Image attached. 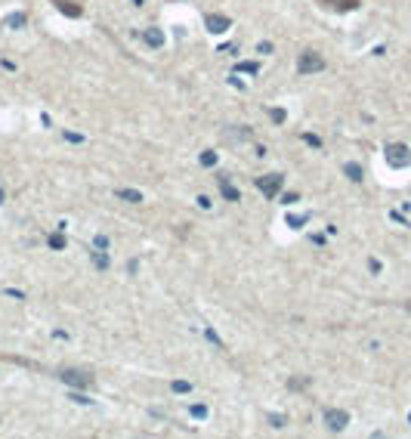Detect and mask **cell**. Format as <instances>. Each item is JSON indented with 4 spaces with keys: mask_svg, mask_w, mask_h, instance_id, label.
I'll return each instance as SVG.
<instances>
[{
    "mask_svg": "<svg viewBox=\"0 0 411 439\" xmlns=\"http://www.w3.org/2000/svg\"><path fill=\"white\" fill-rule=\"evenodd\" d=\"M343 173H346L352 183H362V167L359 164H343Z\"/></svg>",
    "mask_w": 411,
    "mask_h": 439,
    "instance_id": "cell-14",
    "label": "cell"
},
{
    "mask_svg": "<svg viewBox=\"0 0 411 439\" xmlns=\"http://www.w3.org/2000/svg\"><path fill=\"white\" fill-rule=\"evenodd\" d=\"M238 72H248V74H257V72H260V65H257V62H241V65H238Z\"/></svg>",
    "mask_w": 411,
    "mask_h": 439,
    "instance_id": "cell-18",
    "label": "cell"
},
{
    "mask_svg": "<svg viewBox=\"0 0 411 439\" xmlns=\"http://www.w3.org/2000/svg\"><path fill=\"white\" fill-rule=\"evenodd\" d=\"M93 266H96V269H109V254H105V251H93Z\"/></svg>",
    "mask_w": 411,
    "mask_h": 439,
    "instance_id": "cell-12",
    "label": "cell"
},
{
    "mask_svg": "<svg viewBox=\"0 0 411 439\" xmlns=\"http://www.w3.org/2000/svg\"><path fill=\"white\" fill-rule=\"evenodd\" d=\"M303 220H306V217H288V226H294V229H300V223H303Z\"/></svg>",
    "mask_w": 411,
    "mask_h": 439,
    "instance_id": "cell-24",
    "label": "cell"
},
{
    "mask_svg": "<svg viewBox=\"0 0 411 439\" xmlns=\"http://www.w3.org/2000/svg\"><path fill=\"white\" fill-rule=\"evenodd\" d=\"M201 164H204V167H214V164H217V152H204V155H201Z\"/></svg>",
    "mask_w": 411,
    "mask_h": 439,
    "instance_id": "cell-20",
    "label": "cell"
},
{
    "mask_svg": "<svg viewBox=\"0 0 411 439\" xmlns=\"http://www.w3.org/2000/svg\"><path fill=\"white\" fill-rule=\"evenodd\" d=\"M53 3H56L59 9H62L65 16H80V6H77V3H72V0H53Z\"/></svg>",
    "mask_w": 411,
    "mask_h": 439,
    "instance_id": "cell-10",
    "label": "cell"
},
{
    "mask_svg": "<svg viewBox=\"0 0 411 439\" xmlns=\"http://www.w3.org/2000/svg\"><path fill=\"white\" fill-rule=\"evenodd\" d=\"M405 306H408V313H411V300H408V303H405Z\"/></svg>",
    "mask_w": 411,
    "mask_h": 439,
    "instance_id": "cell-29",
    "label": "cell"
},
{
    "mask_svg": "<svg viewBox=\"0 0 411 439\" xmlns=\"http://www.w3.org/2000/svg\"><path fill=\"white\" fill-rule=\"evenodd\" d=\"M130 3H133V6H143V0H130Z\"/></svg>",
    "mask_w": 411,
    "mask_h": 439,
    "instance_id": "cell-28",
    "label": "cell"
},
{
    "mask_svg": "<svg viewBox=\"0 0 411 439\" xmlns=\"http://www.w3.org/2000/svg\"><path fill=\"white\" fill-rule=\"evenodd\" d=\"M303 143H306V146H312V148H319V146H322V140H319L315 133H303Z\"/></svg>",
    "mask_w": 411,
    "mask_h": 439,
    "instance_id": "cell-19",
    "label": "cell"
},
{
    "mask_svg": "<svg viewBox=\"0 0 411 439\" xmlns=\"http://www.w3.org/2000/svg\"><path fill=\"white\" fill-rule=\"evenodd\" d=\"M143 40H146V47H151V50H161V47H164V31H161V28H146Z\"/></svg>",
    "mask_w": 411,
    "mask_h": 439,
    "instance_id": "cell-7",
    "label": "cell"
},
{
    "mask_svg": "<svg viewBox=\"0 0 411 439\" xmlns=\"http://www.w3.org/2000/svg\"><path fill=\"white\" fill-rule=\"evenodd\" d=\"M117 198L127 201V204H139V201H146V198H143V192H136V189H117Z\"/></svg>",
    "mask_w": 411,
    "mask_h": 439,
    "instance_id": "cell-9",
    "label": "cell"
},
{
    "mask_svg": "<svg viewBox=\"0 0 411 439\" xmlns=\"http://www.w3.org/2000/svg\"><path fill=\"white\" fill-rule=\"evenodd\" d=\"M217 183H220V192H223V198H226V201H238V198H241L238 189H235L232 183H229V177H220Z\"/></svg>",
    "mask_w": 411,
    "mask_h": 439,
    "instance_id": "cell-8",
    "label": "cell"
},
{
    "mask_svg": "<svg viewBox=\"0 0 411 439\" xmlns=\"http://www.w3.org/2000/svg\"><path fill=\"white\" fill-rule=\"evenodd\" d=\"M269 424H272V427H285V414H269Z\"/></svg>",
    "mask_w": 411,
    "mask_h": 439,
    "instance_id": "cell-21",
    "label": "cell"
},
{
    "mask_svg": "<svg viewBox=\"0 0 411 439\" xmlns=\"http://www.w3.org/2000/svg\"><path fill=\"white\" fill-rule=\"evenodd\" d=\"M93 248L105 251V248H109V238H105V235H96V238H93Z\"/></svg>",
    "mask_w": 411,
    "mask_h": 439,
    "instance_id": "cell-22",
    "label": "cell"
},
{
    "mask_svg": "<svg viewBox=\"0 0 411 439\" xmlns=\"http://www.w3.org/2000/svg\"><path fill=\"white\" fill-rule=\"evenodd\" d=\"M173 393H192V384H189V380H173Z\"/></svg>",
    "mask_w": 411,
    "mask_h": 439,
    "instance_id": "cell-16",
    "label": "cell"
},
{
    "mask_svg": "<svg viewBox=\"0 0 411 439\" xmlns=\"http://www.w3.org/2000/svg\"><path fill=\"white\" fill-rule=\"evenodd\" d=\"M204 25H207V31H210V34H223V31H229L232 19H229V16H217V13H210V16L204 19Z\"/></svg>",
    "mask_w": 411,
    "mask_h": 439,
    "instance_id": "cell-5",
    "label": "cell"
},
{
    "mask_svg": "<svg viewBox=\"0 0 411 439\" xmlns=\"http://www.w3.org/2000/svg\"><path fill=\"white\" fill-rule=\"evenodd\" d=\"M408 421H411V414H408Z\"/></svg>",
    "mask_w": 411,
    "mask_h": 439,
    "instance_id": "cell-31",
    "label": "cell"
},
{
    "mask_svg": "<svg viewBox=\"0 0 411 439\" xmlns=\"http://www.w3.org/2000/svg\"><path fill=\"white\" fill-rule=\"evenodd\" d=\"M269 118H272L275 124H285V121H288V114H285V109H272V111H269Z\"/></svg>",
    "mask_w": 411,
    "mask_h": 439,
    "instance_id": "cell-17",
    "label": "cell"
},
{
    "mask_svg": "<svg viewBox=\"0 0 411 439\" xmlns=\"http://www.w3.org/2000/svg\"><path fill=\"white\" fill-rule=\"evenodd\" d=\"M59 377H62L68 387H80V390H87V387L93 384V377H87L84 371H62Z\"/></svg>",
    "mask_w": 411,
    "mask_h": 439,
    "instance_id": "cell-6",
    "label": "cell"
},
{
    "mask_svg": "<svg viewBox=\"0 0 411 439\" xmlns=\"http://www.w3.org/2000/svg\"><path fill=\"white\" fill-rule=\"evenodd\" d=\"M0 201H3V189H0Z\"/></svg>",
    "mask_w": 411,
    "mask_h": 439,
    "instance_id": "cell-30",
    "label": "cell"
},
{
    "mask_svg": "<svg viewBox=\"0 0 411 439\" xmlns=\"http://www.w3.org/2000/svg\"><path fill=\"white\" fill-rule=\"evenodd\" d=\"M281 183H285L281 173H266V177H257V189H260L266 198H275V195L281 192Z\"/></svg>",
    "mask_w": 411,
    "mask_h": 439,
    "instance_id": "cell-2",
    "label": "cell"
},
{
    "mask_svg": "<svg viewBox=\"0 0 411 439\" xmlns=\"http://www.w3.org/2000/svg\"><path fill=\"white\" fill-rule=\"evenodd\" d=\"M25 22H28L25 13H9V16H6V28H13V31H16V28H25Z\"/></svg>",
    "mask_w": 411,
    "mask_h": 439,
    "instance_id": "cell-11",
    "label": "cell"
},
{
    "mask_svg": "<svg viewBox=\"0 0 411 439\" xmlns=\"http://www.w3.org/2000/svg\"><path fill=\"white\" fill-rule=\"evenodd\" d=\"M325 68V59L315 50H303L300 53V59H297V72L300 74H315V72H322Z\"/></svg>",
    "mask_w": 411,
    "mask_h": 439,
    "instance_id": "cell-1",
    "label": "cell"
},
{
    "mask_svg": "<svg viewBox=\"0 0 411 439\" xmlns=\"http://www.w3.org/2000/svg\"><path fill=\"white\" fill-rule=\"evenodd\" d=\"M386 161H390L393 167H408V164H411V148L402 146V143L386 146Z\"/></svg>",
    "mask_w": 411,
    "mask_h": 439,
    "instance_id": "cell-3",
    "label": "cell"
},
{
    "mask_svg": "<svg viewBox=\"0 0 411 439\" xmlns=\"http://www.w3.org/2000/svg\"><path fill=\"white\" fill-rule=\"evenodd\" d=\"M281 201H285V204H294V201H297V192H288V195H285V198H281Z\"/></svg>",
    "mask_w": 411,
    "mask_h": 439,
    "instance_id": "cell-26",
    "label": "cell"
},
{
    "mask_svg": "<svg viewBox=\"0 0 411 439\" xmlns=\"http://www.w3.org/2000/svg\"><path fill=\"white\" fill-rule=\"evenodd\" d=\"M192 414L201 421V418H207V408H204V405H192Z\"/></svg>",
    "mask_w": 411,
    "mask_h": 439,
    "instance_id": "cell-23",
    "label": "cell"
},
{
    "mask_svg": "<svg viewBox=\"0 0 411 439\" xmlns=\"http://www.w3.org/2000/svg\"><path fill=\"white\" fill-rule=\"evenodd\" d=\"M46 245H50V248H56V251H62V248H65V238H62V229H59V232H53L50 238H46Z\"/></svg>",
    "mask_w": 411,
    "mask_h": 439,
    "instance_id": "cell-15",
    "label": "cell"
},
{
    "mask_svg": "<svg viewBox=\"0 0 411 439\" xmlns=\"http://www.w3.org/2000/svg\"><path fill=\"white\" fill-rule=\"evenodd\" d=\"M207 340H210V343H220V337H217V331H214V328H207Z\"/></svg>",
    "mask_w": 411,
    "mask_h": 439,
    "instance_id": "cell-27",
    "label": "cell"
},
{
    "mask_svg": "<svg viewBox=\"0 0 411 439\" xmlns=\"http://www.w3.org/2000/svg\"><path fill=\"white\" fill-rule=\"evenodd\" d=\"M322 3H331L334 9H356L359 0H322Z\"/></svg>",
    "mask_w": 411,
    "mask_h": 439,
    "instance_id": "cell-13",
    "label": "cell"
},
{
    "mask_svg": "<svg viewBox=\"0 0 411 439\" xmlns=\"http://www.w3.org/2000/svg\"><path fill=\"white\" fill-rule=\"evenodd\" d=\"M325 424L331 433H343L346 424H349V414L343 408H325Z\"/></svg>",
    "mask_w": 411,
    "mask_h": 439,
    "instance_id": "cell-4",
    "label": "cell"
},
{
    "mask_svg": "<svg viewBox=\"0 0 411 439\" xmlns=\"http://www.w3.org/2000/svg\"><path fill=\"white\" fill-rule=\"evenodd\" d=\"M257 53H263V56H266V53H272V43H266V40H263L260 47H257Z\"/></svg>",
    "mask_w": 411,
    "mask_h": 439,
    "instance_id": "cell-25",
    "label": "cell"
}]
</instances>
